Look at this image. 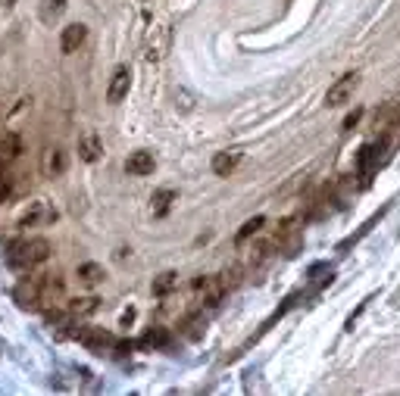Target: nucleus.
Instances as JSON below:
<instances>
[{
  "instance_id": "1",
  "label": "nucleus",
  "mask_w": 400,
  "mask_h": 396,
  "mask_svg": "<svg viewBox=\"0 0 400 396\" xmlns=\"http://www.w3.org/2000/svg\"><path fill=\"white\" fill-rule=\"evenodd\" d=\"M50 253H54L50 240H44V237H22V240H16V244L10 246L6 262L16 265V269H31V265L47 262Z\"/></svg>"
},
{
  "instance_id": "2",
  "label": "nucleus",
  "mask_w": 400,
  "mask_h": 396,
  "mask_svg": "<svg viewBox=\"0 0 400 396\" xmlns=\"http://www.w3.org/2000/svg\"><path fill=\"white\" fill-rule=\"evenodd\" d=\"M172 47V29L166 22L153 25L151 31H147V41H144V60L147 63H163L166 54H169Z\"/></svg>"
},
{
  "instance_id": "3",
  "label": "nucleus",
  "mask_w": 400,
  "mask_h": 396,
  "mask_svg": "<svg viewBox=\"0 0 400 396\" xmlns=\"http://www.w3.org/2000/svg\"><path fill=\"white\" fill-rule=\"evenodd\" d=\"M54 219H56V209L47 200H31L22 209V216H19V228H41V225H50Z\"/></svg>"
},
{
  "instance_id": "4",
  "label": "nucleus",
  "mask_w": 400,
  "mask_h": 396,
  "mask_svg": "<svg viewBox=\"0 0 400 396\" xmlns=\"http://www.w3.org/2000/svg\"><path fill=\"white\" fill-rule=\"evenodd\" d=\"M357 84H360V72H347V75H341V79L325 90V106H344V103L353 97Z\"/></svg>"
},
{
  "instance_id": "5",
  "label": "nucleus",
  "mask_w": 400,
  "mask_h": 396,
  "mask_svg": "<svg viewBox=\"0 0 400 396\" xmlns=\"http://www.w3.org/2000/svg\"><path fill=\"white\" fill-rule=\"evenodd\" d=\"M69 168V153L63 147H47L41 157V172L44 178H60L63 172Z\"/></svg>"
},
{
  "instance_id": "6",
  "label": "nucleus",
  "mask_w": 400,
  "mask_h": 396,
  "mask_svg": "<svg viewBox=\"0 0 400 396\" xmlns=\"http://www.w3.org/2000/svg\"><path fill=\"white\" fill-rule=\"evenodd\" d=\"M128 88H132V69L128 66H116L113 79H109V88H107V100L113 103H122L128 97Z\"/></svg>"
},
{
  "instance_id": "7",
  "label": "nucleus",
  "mask_w": 400,
  "mask_h": 396,
  "mask_svg": "<svg viewBox=\"0 0 400 396\" xmlns=\"http://www.w3.org/2000/svg\"><path fill=\"white\" fill-rule=\"evenodd\" d=\"M13 296H16V303L22 309H38L41 306V284H38V278H25V281H19L16 290H13Z\"/></svg>"
},
{
  "instance_id": "8",
  "label": "nucleus",
  "mask_w": 400,
  "mask_h": 396,
  "mask_svg": "<svg viewBox=\"0 0 400 396\" xmlns=\"http://www.w3.org/2000/svg\"><path fill=\"white\" fill-rule=\"evenodd\" d=\"M75 337H79V343H82V347H88V349H107V347H116V337L109 334V331H103V328L75 331Z\"/></svg>"
},
{
  "instance_id": "9",
  "label": "nucleus",
  "mask_w": 400,
  "mask_h": 396,
  "mask_svg": "<svg viewBox=\"0 0 400 396\" xmlns=\"http://www.w3.org/2000/svg\"><path fill=\"white\" fill-rule=\"evenodd\" d=\"M85 38H88V29L82 22L66 25V29H63V35H60V50H63V54H75V50L85 44Z\"/></svg>"
},
{
  "instance_id": "10",
  "label": "nucleus",
  "mask_w": 400,
  "mask_h": 396,
  "mask_svg": "<svg viewBox=\"0 0 400 396\" xmlns=\"http://www.w3.org/2000/svg\"><path fill=\"white\" fill-rule=\"evenodd\" d=\"M153 168H157V159H153V153H147V150H138V153H132V157L125 159V172L138 175V178L153 175Z\"/></svg>"
},
{
  "instance_id": "11",
  "label": "nucleus",
  "mask_w": 400,
  "mask_h": 396,
  "mask_svg": "<svg viewBox=\"0 0 400 396\" xmlns=\"http://www.w3.org/2000/svg\"><path fill=\"white\" fill-rule=\"evenodd\" d=\"M79 157L85 162H98L103 157V141L94 132H85L79 138Z\"/></svg>"
},
{
  "instance_id": "12",
  "label": "nucleus",
  "mask_w": 400,
  "mask_h": 396,
  "mask_svg": "<svg viewBox=\"0 0 400 396\" xmlns=\"http://www.w3.org/2000/svg\"><path fill=\"white\" fill-rule=\"evenodd\" d=\"M244 159V153L241 150H222V153H216V157H213V172L216 175H231L238 168V162Z\"/></svg>"
},
{
  "instance_id": "13",
  "label": "nucleus",
  "mask_w": 400,
  "mask_h": 396,
  "mask_svg": "<svg viewBox=\"0 0 400 396\" xmlns=\"http://www.w3.org/2000/svg\"><path fill=\"white\" fill-rule=\"evenodd\" d=\"M22 153V138L16 132H0V162H13Z\"/></svg>"
},
{
  "instance_id": "14",
  "label": "nucleus",
  "mask_w": 400,
  "mask_h": 396,
  "mask_svg": "<svg viewBox=\"0 0 400 396\" xmlns=\"http://www.w3.org/2000/svg\"><path fill=\"white\" fill-rule=\"evenodd\" d=\"M194 290H197V294H203L206 303H216L219 296L225 294V284H222V278H197Z\"/></svg>"
},
{
  "instance_id": "15",
  "label": "nucleus",
  "mask_w": 400,
  "mask_h": 396,
  "mask_svg": "<svg viewBox=\"0 0 400 396\" xmlns=\"http://www.w3.org/2000/svg\"><path fill=\"white\" fill-rule=\"evenodd\" d=\"M376 166H378V147L366 144L363 150H360V175H363L366 184H369V178L376 175Z\"/></svg>"
},
{
  "instance_id": "16",
  "label": "nucleus",
  "mask_w": 400,
  "mask_h": 396,
  "mask_svg": "<svg viewBox=\"0 0 400 396\" xmlns=\"http://www.w3.org/2000/svg\"><path fill=\"white\" fill-rule=\"evenodd\" d=\"M103 278H107L103 265H98V262H82L79 265V281L82 284H100Z\"/></svg>"
},
{
  "instance_id": "17",
  "label": "nucleus",
  "mask_w": 400,
  "mask_h": 396,
  "mask_svg": "<svg viewBox=\"0 0 400 396\" xmlns=\"http://www.w3.org/2000/svg\"><path fill=\"white\" fill-rule=\"evenodd\" d=\"M176 287H178V275H176V271H163L160 278H153V294H157V296L172 294Z\"/></svg>"
},
{
  "instance_id": "18",
  "label": "nucleus",
  "mask_w": 400,
  "mask_h": 396,
  "mask_svg": "<svg viewBox=\"0 0 400 396\" xmlns=\"http://www.w3.org/2000/svg\"><path fill=\"white\" fill-rule=\"evenodd\" d=\"M166 343H169V331L166 328H151L147 331L144 337H141V347H147V349H160V347H166Z\"/></svg>"
},
{
  "instance_id": "19",
  "label": "nucleus",
  "mask_w": 400,
  "mask_h": 396,
  "mask_svg": "<svg viewBox=\"0 0 400 396\" xmlns=\"http://www.w3.org/2000/svg\"><path fill=\"white\" fill-rule=\"evenodd\" d=\"M98 309V296H79V300L69 303V312L72 315H91Z\"/></svg>"
},
{
  "instance_id": "20",
  "label": "nucleus",
  "mask_w": 400,
  "mask_h": 396,
  "mask_svg": "<svg viewBox=\"0 0 400 396\" xmlns=\"http://www.w3.org/2000/svg\"><path fill=\"white\" fill-rule=\"evenodd\" d=\"M263 225H266V219H263V216L250 219V222H244V225H241V231H238V235H235V240H238V244H244V240H247L250 235H256V231H260Z\"/></svg>"
},
{
  "instance_id": "21",
  "label": "nucleus",
  "mask_w": 400,
  "mask_h": 396,
  "mask_svg": "<svg viewBox=\"0 0 400 396\" xmlns=\"http://www.w3.org/2000/svg\"><path fill=\"white\" fill-rule=\"evenodd\" d=\"M63 10H66V0H47V3H44V13H41V16H44V22H50V19H56Z\"/></svg>"
},
{
  "instance_id": "22",
  "label": "nucleus",
  "mask_w": 400,
  "mask_h": 396,
  "mask_svg": "<svg viewBox=\"0 0 400 396\" xmlns=\"http://www.w3.org/2000/svg\"><path fill=\"white\" fill-rule=\"evenodd\" d=\"M185 328H188V331H185V334H188L191 340H197V337H200V328H206V324H203V318H200V315H194L188 324H185Z\"/></svg>"
},
{
  "instance_id": "23",
  "label": "nucleus",
  "mask_w": 400,
  "mask_h": 396,
  "mask_svg": "<svg viewBox=\"0 0 400 396\" xmlns=\"http://www.w3.org/2000/svg\"><path fill=\"white\" fill-rule=\"evenodd\" d=\"M169 200H176V193H172V191H160L157 197H153V203H157V206H160V212H163L166 206H169Z\"/></svg>"
},
{
  "instance_id": "24",
  "label": "nucleus",
  "mask_w": 400,
  "mask_h": 396,
  "mask_svg": "<svg viewBox=\"0 0 400 396\" xmlns=\"http://www.w3.org/2000/svg\"><path fill=\"white\" fill-rule=\"evenodd\" d=\"M357 119H360V113H353V116H347V122H344V125H347V128H353V125H357Z\"/></svg>"
},
{
  "instance_id": "25",
  "label": "nucleus",
  "mask_w": 400,
  "mask_h": 396,
  "mask_svg": "<svg viewBox=\"0 0 400 396\" xmlns=\"http://www.w3.org/2000/svg\"><path fill=\"white\" fill-rule=\"evenodd\" d=\"M397 125H400V116H397Z\"/></svg>"
}]
</instances>
